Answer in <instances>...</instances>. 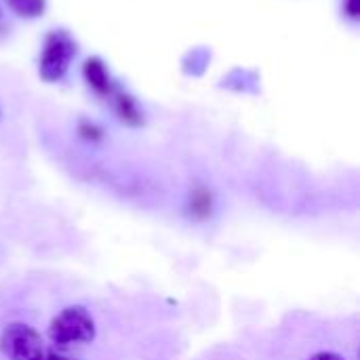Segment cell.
Segmentation results:
<instances>
[{
    "instance_id": "obj_11",
    "label": "cell",
    "mask_w": 360,
    "mask_h": 360,
    "mask_svg": "<svg viewBox=\"0 0 360 360\" xmlns=\"http://www.w3.org/2000/svg\"><path fill=\"white\" fill-rule=\"evenodd\" d=\"M36 360H68V359H63V356H57V354H49V356H40V359H36Z\"/></svg>"
},
{
    "instance_id": "obj_10",
    "label": "cell",
    "mask_w": 360,
    "mask_h": 360,
    "mask_svg": "<svg viewBox=\"0 0 360 360\" xmlns=\"http://www.w3.org/2000/svg\"><path fill=\"white\" fill-rule=\"evenodd\" d=\"M344 8H346V13L352 17V19H359V13H360V0H346V4H344Z\"/></svg>"
},
{
    "instance_id": "obj_3",
    "label": "cell",
    "mask_w": 360,
    "mask_h": 360,
    "mask_svg": "<svg viewBox=\"0 0 360 360\" xmlns=\"http://www.w3.org/2000/svg\"><path fill=\"white\" fill-rule=\"evenodd\" d=\"M0 354L8 360L40 359L42 338L27 323H11L0 333Z\"/></svg>"
},
{
    "instance_id": "obj_2",
    "label": "cell",
    "mask_w": 360,
    "mask_h": 360,
    "mask_svg": "<svg viewBox=\"0 0 360 360\" xmlns=\"http://www.w3.org/2000/svg\"><path fill=\"white\" fill-rule=\"evenodd\" d=\"M78 44L65 30H53L46 34L42 42V53L38 61V74L44 82H59L68 70L72 59L76 57Z\"/></svg>"
},
{
    "instance_id": "obj_6",
    "label": "cell",
    "mask_w": 360,
    "mask_h": 360,
    "mask_svg": "<svg viewBox=\"0 0 360 360\" xmlns=\"http://www.w3.org/2000/svg\"><path fill=\"white\" fill-rule=\"evenodd\" d=\"M190 213L196 219H207L213 213V196L209 190H196L190 196Z\"/></svg>"
},
{
    "instance_id": "obj_1",
    "label": "cell",
    "mask_w": 360,
    "mask_h": 360,
    "mask_svg": "<svg viewBox=\"0 0 360 360\" xmlns=\"http://www.w3.org/2000/svg\"><path fill=\"white\" fill-rule=\"evenodd\" d=\"M46 335L59 348L91 344L97 338V325L84 306H68L53 316Z\"/></svg>"
},
{
    "instance_id": "obj_7",
    "label": "cell",
    "mask_w": 360,
    "mask_h": 360,
    "mask_svg": "<svg viewBox=\"0 0 360 360\" xmlns=\"http://www.w3.org/2000/svg\"><path fill=\"white\" fill-rule=\"evenodd\" d=\"M13 13L25 19H36L46 11V0H6Z\"/></svg>"
},
{
    "instance_id": "obj_9",
    "label": "cell",
    "mask_w": 360,
    "mask_h": 360,
    "mask_svg": "<svg viewBox=\"0 0 360 360\" xmlns=\"http://www.w3.org/2000/svg\"><path fill=\"white\" fill-rule=\"evenodd\" d=\"M310 360H346L342 354H338V352H331V350H323V352H316V354H312Z\"/></svg>"
},
{
    "instance_id": "obj_5",
    "label": "cell",
    "mask_w": 360,
    "mask_h": 360,
    "mask_svg": "<svg viewBox=\"0 0 360 360\" xmlns=\"http://www.w3.org/2000/svg\"><path fill=\"white\" fill-rule=\"evenodd\" d=\"M110 97H114V110L124 124H129V127L143 124V112L139 110L135 97H131L127 91H114Z\"/></svg>"
},
{
    "instance_id": "obj_8",
    "label": "cell",
    "mask_w": 360,
    "mask_h": 360,
    "mask_svg": "<svg viewBox=\"0 0 360 360\" xmlns=\"http://www.w3.org/2000/svg\"><path fill=\"white\" fill-rule=\"evenodd\" d=\"M80 135L84 137V139H91V141H97V139H101V129L97 127V124H93V122H82L80 124Z\"/></svg>"
},
{
    "instance_id": "obj_4",
    "label": "cell",
    "mask_w": 360,
    "mask_h": 360,
    "mask_svg": "<svg viewBox=\"0 0 360 360\" xmlns=\"http://www.w3.org/2000/svg\"><path fill=\"white\" fill-rule=\"evenodd\" d=\"M82 76L89 82V86L97 93V95H112L114 93V84L110 78V72L105 68V63L99 57H89L82 65Z\"/></svg>"
}]
</instances>
